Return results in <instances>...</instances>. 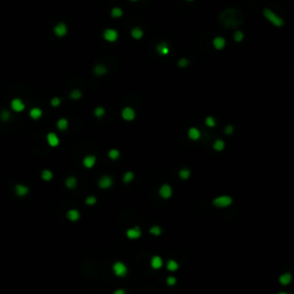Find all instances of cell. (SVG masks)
<instances>
[{
	"mask_svg": "<svg viewBox=\"0 0 294 294\" xmlns=\"http://www.w3.org/2000/svg\"><path fill=\"white\" fill-rule=\"evenodd\" d=\"M262 15L264 16V18H266L267 21L270 22V23L272 25H275L276 28H282V27L285 24L284 18L282 17V16H279V15H277L276 13H275L272 9H270V8H263Z\"/></svg>",
	"mask_w": 294,
	"mask_h": 294,
	"instance_id": "cell-1",
	"label": "cell"
},
{
	"mask_svg": "<svg viewBox=\"0 0 294 294\" xmlns=\"http://www.w3.org/2000/svg\"><path fill=\"white\" fill-rule=\"evenodd\" d=\"M232 203V198L229 195H221L213 200V205L217 208H227Z\"/></svg>",
	"mask_w": 294,
	"mask_h": 294,
	"instance_id": "cell-2",
	"label": "cell"
},
{
	"mask_svg": "<svg viewBox=\"0 0 294 294\" xmlns=\"http://www.w3.org/2000/svg\"><path fill=\"white\" fill-rule=\"evenodd\" d=\"M112 269H113L114 275L117 277H124L127 276V273H128V267L125 266L123 262H121V261H117V262L114 263Z\"/></svg>",
	"mask_w": 294,
	"mask_h": 294,
	"instance_id": "cell-3",
	"label": "cell"
},
{
	"mask_svg": "<svg viewBox=\"0 0 294 294\" xmlns=\"http://www.w3.org/2000/svg\"><path fill=\"white\" fill-rule=\"evenodd\" d=\"M103 39L108 42V43H115L117 39H118V31L115 30V29H106L102 33Z\"/></svg>",
	"mask_w": 294,
	"mask_h": 294,
	"instance_id": "cell-4",
	"label": "cell"
},
{
	"mask_svg": "<svg viewBox=\"0 0 294 294\" xmlns=\"http://www.w3.org/2000/svg\"><path fill=\"white\" fill-rule=\"evenodd\" d=\"M155 50H156V53L159 54V55H161V57H168V55L170 54V51H171L169 44L167 43V42H160V43H157Z\"/></svg>",
	"mask_w": 294,
	"mask_h": 294,
	"instance_id": "cell-5",
	"label": "cell"
},
{
	"mask_svg": "<svg viewBox=\"0 0 294 294\" xmlns=\"http://www.w3.org/2000/svg\"><path fill=\"white\" fill-rule=\"evenodd\" d=\"M11 109L15 113H22L25 109V103L20 98H14L11 101Z\"/></svg>",
	"mask_w": 294,
	"mask_h": 294,
	"instance_id": "cell-6",
	"label": "cell"
},
{
	"mask_svg": "<svg viewBox=\"0 0 294 294\" xmlns=\"http://www.w3.org/2000/svg\"><path fill=\"white\" fill-rule=\"evenodd\" d=\"M121 116L124 121H133L136 118V110L131 107H124L122 112H121Z\"/></svg>",
	"mask_w": 294,
	"mask_h": 294,
	"instance_id": "cell-7",
	"label": "cell"
},
{
	"mask_svg": "<svg viewBox=\"0 0 294 294\" xmlns=\"http://www.w3.org/2000/svg\"><path fill=\"white\" fill-rule=\"evenodd\" d=\"M112 185H113V178L110 177V176H107V175L100 177L99 181H98V186L101 190H108Z\"/></svg>",
	"mask_w": 294,
	"mask_h": 294,
	"instance_id": "cell-8",
	"label": "cell"
},
{
	"mask_svg": "<svg viewBox=\"0 0 294 294\" xmlns=\"http://www.w3.org/2000/svg\"><path fill=\"white\" fill-rule=\"evenodd\" d=\"M46 142L51 147H57L60 145V138L55 132H48L46 135Z\"/></svg>",
	"mask_w": 294,
	"mask_h": 294,
	"instance_id": "cell-9",
	"label": "cell"
},
{
	"mask_svg": "<svg viewBox=\"0 0 294 294\" xmlns=\"http://www.w3.org/2000/svg\"><path fill=\"white\" fill-rule=\"evenodd\" d=\"M54 33L59 37V38H62V37H64V36L67 35L68 32V27L66 23H63V22H60V23H57L55 27H54L53 29Z\"/></svg>",
	"mask_w": 294,
	"mask_h": 294,
	"instance_id": "cell-10",
	"label": "cell"
},
{
	"mask_svg": "<svg viewBox=\"0 0 294 294\" xmlns=\"http://www.w3.org/2000/svg\"><path fill=\"white\" fill-rule=\"evenodd\" d=\"M14 192L16 197L18 198H23L25 195H28V193L30 192V188L24 184H16L14 187Z\"/></svg>",
	"mask_w": 294,
	"mask_h": 294,
	"instance_id": "cell-11",
	"label": "cell"
},
{
	"mask_svg": "<svg viewBox=\"0 0 294 294\" xmlns=\"http://www.w3.org/2000/svg\"><path fill=\"white\" fill-rule=\"evenodd\" d=\"M125 234H127V237H128L129 239H131V240H136V239H138V238L142 237V230H140V227H130V229H128V230H127Z\"/></svg>",
	"mask_w": 294,
	"mask_h": 294,
	"instance_id": "cell-12",
	"label": "cell"
},
{
	"mask_svg": "<svg viewBox=\"0 0 294 294\" xmlns=\"http://www.w3.org/2000/svg\"><path fill=\"white\" fill-rule=\"evenodd\" d=\"M159 194L161 195V198L163 199H169L172 195V187L169 184H163L159 190Z\"/></svg>",
	"mask_w": 294,
	"mask_h": 294,
	"instance_id": "cell-13",
	"label": "cell"
},
{
	"mask_svg": "<svg viewBox=\"0 0 294 294\" xmlns=\"http://www.w3.org/2000/svg\"><path fill=\"white\" fill-rule=\"evenodd\" d=\"M225 45H227V40L222 36H217L213 39V47L216 51H221L225 48Z\"/></svg>",
	"mask_w": 294,
	"mask_h": 294,
	"instance_id": "cell-14",
	"label": "cell"
},
{
	"mask_svg": "<svg viewBox=\"0 0 294 294\" xmlns=\"http://www.w3.org/2000/svg\"><path fill=\"white\" fill-rule=\"evenodd\" d=\"M82 163H83L84 168H86V169H92L93 167L96 166L97 157L94 155H86V156H84V157H83V160H82Z\"/></svg>",
	"mask_w": 294,
	"mask_h": 294,
	"instance_id": "cell-15",
	"label": "cell"
},
{
	"mask_svg": "<svg viewBox=\"0 0 294 294\" xmlns=\"http://www.w3.org/2000/svg\"><path fill=\"white\" fill-rule=\"evenodd\" d=\"M66 217H67L68 221L70 222H77L79 218H81V213L78 212L77 209H69L66 214Z\"/></svg>",
	"mask_w": 294,
	"mask_h": 294,
	"instance_id": "cell-16",
	"label": "cell"
},
{
	"mask_svg": "<svg viewBox=\"0 0 294 294\" xmlns=\"http://www.w3.org/2000/svg\"><path fill=\"white\" fill-rule=\"evenodd\" d=\"M130 35H131V37L135 39V40H140V39H142V37H144V30H142V28H139V27H135V28L131 29Z\"/></svg>",
	"mask_w": 294,
	"mask_h": 294,
	"instance_id": "cell-17",
	"label": "cell"
},
{
	"mask_svg": "<svg viewBox=\"0 0 294 294\" xmlns=\"http://www.w3.org/2000/svg\"><path fill=\"white\" fill-rule=\"evenodd\" d=\"M64 186L68 188V190H74L76 186H77V178L75 176H69L64 179Z\"/></svg>",
	"mask_w": 294,
	"mask_h": 294,
	"instance_id": "cell-18",
	"label": "cell"
},
{
	"mask_svg": "<svg viewBox=\"0 0 294 294\" xmlns=\"http://www.w3.org/2000/svg\"><path fill=\"white\" fill-rule=\"evenodd\" d=\"M29 116L31 117L32 120L37 121L43 116V110L40 109L39 107H32L31 109H30V112H29Z\"/></svg>",
	"mask_w": 294,
	"mask_h": 294,
	"instance_id": "cell-19",
	"label": "cell"
},
{
	"mask_svg": "<svg viewBox=\"0 0 294 294\" xmlns=\"http://www.w3.org/2000/svg\"><path fill=\"white\" fill-rule=\"evenodd\" d=\"M187 135L188 138L191 139V140H199L200 137H201V132H200V130L198 128H191L188 130Z\"/></svg>",
	"mask_w": 294,
	"mask_h": 294,
	"instance_id": "cell-20",
	"label": "cell"
},
{
	"mask_svg": "<svg viewBox=\"0 0 294 294\" xmlns=\"http://www.w3.org/2000/svg\"><path fill=\"white\" fill-rule=\"evenodd\" d=\"M57 129L59 130V131H66L68 129V127H69V122H68L67 118H64V117H62V118H60V120H57Z\"/></svg>",
	"mask_w": 294,
	"mask_h": 294,
	"instance_id": "cell-21",
	"label": "cell"
},
{
	"mask_svg": "<svg viewBox=\"0 0 294 294\" xmlns=\"http://www.w3.org/2000/svg\"><path fill=\"white\" fill-rule=\"evenodd\" d=\"M40 177H42V179H43L44 182H51L53 179L54 174H53V171L50 170V169H44V170L42 171V174H40Z\"/></svg>",
	"mask_w": 294,
	"mask_h": 294,
	"instance_id": "cell-22",
	"label": "cell"
},
{
	"mask_svg": "<svg viewBox=\"0 0 294 294\" xmlns=\"http://www.w3.org/2000/svg\"><path fill=\"white\" fill-rule=\"evenodd\" d=\"M93 72L97 76H103V75L107 74V67L105 64H97L94 69H93Z\"/></svg>",
	"mask_w": 294,
	"mask_h": 294,
	"instance_id": "cell-23",
	"label": "cell"
},
{
	"mask_svg": "<svg viewBox=\"0 0 294 294\" xmlns=\"http://www.w3.org/2000/svg\"><path fill=\"white\" fill-rule=\"evenodd\" d=\"M163 264V261L162 259L160 257V256H154V257H152V260H151V267H152L153 269H160L161 267H162Z\"/></svg>",
	"mask_w": 294,
	"mask_h": 294,
	"instance_id": "cell-24",
	"label": "cell"
},
{
	"mask_svg": "<svg viewBox=\"0 0 294 294\" xmlns=\"http://www.w3.org/2000/svg\"><path fill=\"white\" fill-rule=\"evenodd\" d=\"M291 282H292V275H291L290 272L283 273V275L279 277V283L282 284V285H284V286L288 285Z\"/></svg>",
	"mask_w": 294,
	"mask_h": 294,
	"instance_id": "cell-25",
	"label": "cell"
},
{
	"mask_svg": "<svg viewBox=\"0 0 294 294\" xmlns=\"http://www.w3.org/2000/svg\"><path fill=\"white\" fill-rule=\"evenodd\" d=\"M110 16L113 18H120L123 16V9L121 7H114L110 11Z\"/></svg>",
	"mask_w": 294,
	"mask_h": 294,
	"instance_id": "cell-26",
	"label": "cell"
},
{
	"mask_svg": "<svg viewBox=\"0 0 294 294\" xmlns=\"http://www.w3.org/2000/svg\"><path fill=\"white\" fill-rule=\"evenodd\" d=\"M213 148L215 149L216 152H222V151L225 148V142H224L222 139H217V140H215V142H214Z\"/></svg>",
	"mask_w": 294,
	"mask_h": 294,
	"instance_id": "cell-27",
	"label": "cell"
},
{
	"mask_svg": "<svg viewBox=\"0 0 294 294\" xmlns=\"http://www.w3.org/2000/svg\"><path fill=\"white\" fill-rule=\"evenodd\" d=\"M178 268H179V266H178V263L175 260H169L167 262V269L169 270V271H176Z\"/></svg>",
	"mask_w": 294,
	"mask_h": 294,
	"instance_id": "cell-28",
	"label": "cell"
},
{
	"mask_svg": "<svg viewBox=\"0 0 294 294\" xmlns=\"http://www.w3.org/2000/svg\"><path fill=\"white\" fill-rule=\"evenodd\" d=\"M108 157H109L110 160H113V161H116V160L120 157V151L116 149V148L109 149V152H108Z\"/></svg>",
	"mask_w": 294,
	"mask_h": 294,
	"instance_id": "cell-29",
	"label": "cell"
},
{
	"mask_svg": "<svg viewBox=\"0 0 294 294\" xmlns=\"http://www.w3.org/2000/svg\"><path fill=\"white\" fill-rule=\"evenodd\" d=\"M244 32L241 31V30H237V31H234L233 33V40L236 42V43H241L242 40H244Z\"/></svg>",
	"mask_w": 294,
	"mask_h": 294,
	"instance_id": "cell-30",
	"label": "cell"
},
{
	"mask_svg": "<svg viewBox=\"0 0 294 294\" xmlns=\"http://www.w3.org/2000/svg\"><path fill=\"white\" fill-rule=\"evenodd\" d=\"M133 178H135V174H133L132 171H127L123 176V183L128 184V183L133 181Z\"/></svg>",
	"mask_w": 294,
	"mask_h": 294,
	"instance_id": "cell-31",
	"label": "cell"
},
{
	"mask_svg": "<svg viewBox=\"0 0 294 294\" xmlns=\"http://www.w3.org/2000/svg\"><path fill=\"white\" fill-rule=\"evenodd\" d=\"M11 113L8 112V110L6 109H2L1 112H0V120L2 121V122H7V121L11 120Z\"/></svg>",
	"mask_w": 294,
	"mask_h": 294,
	"instance_id": "cell-32",
	"label": "cell"
},
{
	"mask_svg": "<svg viewBox=\"0 0 294 294\" xmlns=\"http://www.w3.org/2000/svg\"><path fill=\"white\" fill-rule=\"evenodd\" d=\"M190 64H191V62H190V60L186 59V57H182V59H179V60L177 61V66L179 68H186V67H188Z\"/></svg>",
	"mask_w": 294,
	"mask_h": 294,
	"instance_id": "cell-33",
	"label": "cell"
},
{
	"mask_svg": "<svg viewBox=\"0 0 294 294\" xmlns=\"http://www.w3.org/2000/svg\"><path fill=\"white\" fill-rule=\"evenodd\" d=\"M190 176H191V171L188 170V169H186V168H184V169H182V170L179 171V177H181L183 181L188 179Z\"/></svg>",
	"mask_w": 294,
	"mask_h": 294,
	"instance_id": "cell-34",
	"label": "cell"
},
{
	"mask_svg": "<svg viewBox=\"0 0 294 294\" xmlns=\"http://www.w3.org/2000/svg\"><path fill=\"white\" fill-rule=\"evenodd\" d=\"M93 114H94V116L96 117L101 118V117H103V115L106 114V110H105L103 107H97L96 109H94V112H93Z\"/></svg>",
	"mask_w": 294,
	"mask_h": 294,
	"instance_id": "cell-35",
	"label": "cell"
},
{
	"mask_svg": "<svg viewBox=\"0 0 294 294\" xmlns=\"http://www.w3.org/2000/svg\"><path fill=\"white\" fill-rule=\"evenodd\" d=\"M70 99H72V100H79L82 98V92H81V90H78V89H76V90H72L70 92Z\"/></svg>",
	"mask_w": 294,
	"mask_h": 294,
	"instance_id": "cell-36",
	"label": "cell"
},
{
	"mask_svg": "<svg viewBox=\"0 0 294 294\" xmlns=\"http://www.w3.org/2000/svg\"><path fill=\"white\" fill-rule=\"evenodd\" d=\"M149 233L157 237V236H160V234L162 233V229H161L159 225H154V227H152L149 229Z\"/></svg>",
	"mask_w": 294,
	"mask_h": 294,
	"instance_id": "cell-37",
	"label": "cell"
},
{
	"mask_svg": "<svg viewBox=\"0 0 294 294\" xmlns=\"http://www.w3.org/2000/svg\"><path fill=\"white\" fill-rule=\"evenodd\" d=\"M205 123L209 128H214V127L216 125V121H215V118H214L213 116H207L205 120Z\"/></svg>",
	"mask_w": 294,
	"mask_h": 294,
	"instance_id": "cell-38",
	"label": "cell"
},
{
	"mask_svg": "<svg viewBox=\"0 0 294 294\" xmlns=\"http://www.w3.org/2000/svg\"><path fill=\"white\" fill-rule=\"evenodd\" d=\"M85 203L87 206H94L97 203V198L94 195H89L87 198H85Z\"/></svg>",
	"mask_w": 294,
	"mask_h": 294,
	"instance_id": "cell-39",
	"label": "cell"
},
{
	"mask_svg": "<svg viewBox=\"0 0 294 294\" xmlns=\"http://www.w3.org/2000/svg\"><path fill=\"white\" fill-rule=\"evenodd\" d=\"M51 105L53 107H59L61 105V99L59 97H53V98L51 99Z\"/></svg>",
	"mask_w": 294,
	"mask_h": 294,
	"instance_id": "cell-40",
	"label": "cell"
},
{
	"mask_svg": "<svg viewBox=\"0 0 294 294\" xmlns=\"http://www.w3.org/2000/svg\"><path fill=\"white\" fill-rule=\"evenodd\" d=\"M176 282H177V280H176V278H175V277H172V276L168 277V278H167V284H168L169 286H174L175 284H176Z\"/></svg>",
	"mask_w": 294,
	"mask_h": 294,
	"instance_id": "cell-41",
	"label": "cell"
},
{
	"mask_svg": "<svg viewBox=\"0 0 294 294\" xmlns=\"http://www.w3.org/2000/svg\"><path fill=\"white\" fill-rule=\"evenodd\" d=\"M224 132H225L227 135H231V133L233 132V127H232L231 124L227 125V127H225V129H224Z\"/></svg>",
	"mask_w": 294,
	"mask_h": 294,
	"instance_id": "cell-42",
	"label": "cell"
},
{
	"mask_svg": "<svg viewBox=\"0 0 294 294\" xmlns=\"http://www.w3.org/2000/svg\"><path fill=\"white\" fill-rule=\"evenodd\" d=\"M113 294H127V292H125V290H123V288H117V290L114 291Z\"/></svg>",
	"mask_w": 294,
	"mask_h": 294,
	"instance_id": "cell-43",
	"label": "cell"
},
{
	"mask_svg": "<svg viewBox=\"0 0 294 294\" xmlns=\"http://www.w3.org/2000/svg\"><path fill=\"white\" fill-rule=\"evenodd\" d=\"M278 294H288V293H286V292H279Z\"/></svg>",
	"mask_w": 294,
	"mask_h": 294,
	"instance_id": "cell-44",
	"label": "cell"
},
{
	"mask_svg": "<svg viewBox=\"0 0 294 294\" xmlns=\"http://www.w3.org/2000/svg\"><path fill=\"white\" fill-rule=\"evenodd\" d=\"M130 1H132V2H137V1H139V0H130Z\"/></svg>",
	"mask_w": 294,
	"mask_h": 294,
	"instance_id": "cell-45",
	"label": "cell"
},
{
	"mask_svg": "<svg viewBox=\"0 0 294 294\" xmlns=\"http://www.w3.org/2000/svg\"><path fill=\"white\" fill-rule=\"evenodd\" d=\"M186 1H188V2H191V1H194V0H186Z\"/></svg>",
	"mask_w": 294,
	"mask_h": 294,
	"instance_id": "cell-46",
	"label": "cell"
}]
</instances>
